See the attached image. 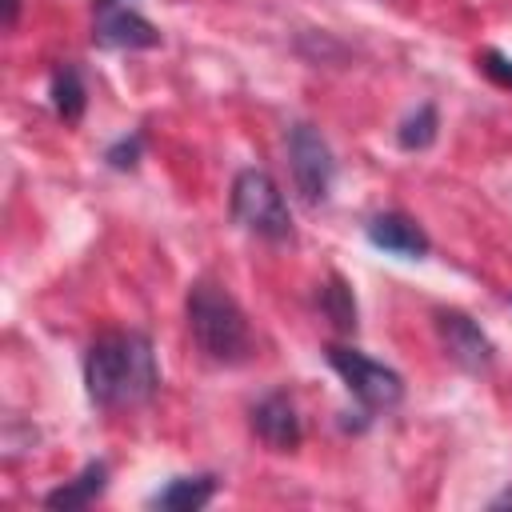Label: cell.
Masks as SVG:
<instances>
[{
    "mask_svg": "<svg viewBox=\"0 0 512 512\" xmlns=\"http://www.w3.org/2000/svg\"><path fill=\"white\" fill-rule=\"evenodd\" d=\"M96 4H100V8H112V4H120V0H96Z\"/></svg>",
    "mask_w": 512,
    "mask_h": 512,
    "instance_id": "obj_19",
    "label": "cell"
},
{
    "mask_svg": "<svg viewBox=\"0 0 512 512\" xmlns=\"http://www.w3.org/2000/svg\"><path fill=\"white\" fill-rule=\"evenodd\" d=\"M324 360L328 368L344 380V388L368 408V412H388L404 400V380L396 368L364 356L360 348H348V344H328L324 348Z\"/></svg>",
    "mask_w": 512,
    "mask_h": 512,
    "instance_id": "obj_4",
    "label": "cell"
},
{
    "mask_svg": "<svg viewBox=\"0 0 512 512\" xmlns=\"http://www.w3.org/2000/svg\"><path fill=\"white\" fill-rule=\"evenodd\" d=\"M92 40L100 48H156L160 44V32L140 12L112 4V8H100V20L92 28Z\"/></svg>",
    "mask_w": 512,
    "mask_h": 512,
    "instance_id": "obj_7",
    "label": "cell"
},
{
    "mask_svg": "<svg viewBox=\"0 0 512 512\" xmlns=\"http://www.w3.org/2000/svg\"><path fill=\"white\" fill-rule=\"evenodd\" d=\"M104 488H108V464H104V460H92V464H84L68 484L52 488V492L44 496V504H48V508H60V512L88 508V504H96V500L104 496Z\"/></svg>",
    "mask_w": 512,
    "mask_h": 512,
    "instance_id": "obj_10",
    "label": "cell"
},
{
    "mask_svg": "<svg viewBox=\"0 0 512 512\" xmlns=\"http://www.w3.org/2000/svg\"><path fill=\"white\" fill-rule=\"evenodd\" d=\"M232 220L260 240H292V212L264 168H244L232 180Z\"/></svg>",
    "mask_w": 512,
    "mask_h": 512,
    "instance_id": "obj_3",
    "label": "cell"
},
{
    "mask_svg": "<svg viewBox=\"0 0 512 512\" xmlns=\"http://www.w3.org/2000/svg\"><path fill=\"white\" fill-rule=\"evenodd\" d=\"M436 128H440L436 108H432V104H420L416 112H408V116L400 120V128H396V144H400L404 152H420V148H428V144L436 140Z\"/></svg>",
    "mask_w": 512,
    "mask_h": 512,
    "instance_id": "obj_13",
    "label": "cell"
},
{
    "mask_svg": "<svg viewBox=\"0 0 512 512\" xmlns=\"http://www.w3.org/2000/svg\"><path fill=\"white\" fill-rule=\"evenodd\" d=\"M288 172H292V184H296L304 204L316 208V204L328 200L332 180H336V160H332L328 140L312 124H292L288 128Z\"/></svg>",
    "mask_w": 512,
    "mask_h": 512,
    "instance_id": "obj_5",
    "label": "cell"
},
{
    "mask_svg": "<svg viewBox=\"0 0 512 512\" xmlns=\"http://www.w3.org/2000/svg\"><path fill=\"white\" fill-rule=\"evenodd\" d=\"M188 332L196 340V348L212 360V364H240L252 352V332H248V316L236 304V296L216 284V280H196L188 288Z\"/></svg>",
    "mask_w": 512,
    "mask_h": 512,
    "instance_id": "obj_2",
    "label": "cell"
},
{
    "mask_svg": "<svg viewBox=\"0 0 512 512\" xmlns=\"http://www.w3.org/2000/svg\"><path fill=\"white\" fill-rule=\"evenodd\" d=\"M16 8L20 0H4V24H16Z\"/></svg>",
    "mask_w": 512,
    "mask_h": 512,
    "instance_id": "obj_17",
    "label": "cell"
},
{
    "mask_svg": "<svg viewBox=\"0 0 512 512\" xmlns=\"http://www.w3.org/2000/svg\"><path fill=\"white\" fill-rule=\"evenodd\" d=\"M500 504H512V492H504L500 500H492V508H500Z\"/></svg>",
    "mask_w": 512,
    "mask_h": 512,
    "instance_id": "obj_18",
    "label": "cell"
},
{
    "mask_svg": "<svg viewBox=\"0 0 512 512\" xmlns=\"http://www.w3.org/2000/svg\"><path fill=\"white\" fill-rule=\"evenodd\" d=\"M436 328L440 340L448 348V356L464 368V372H488L492 368V340L480 332V324L464 312H436Z\"/></svg>",
    "mask_w": 512,
    "mask_h": 512,
    "instance_id": "obj_6",
    "label": "cell"
},
{
    "mask_svg": "<svg viewBox=\"0 0 512 512\" xmlns=\"http://www.w3.org/2000/svg\"><path fill=\"white\" fill-rule=\"evenodd\" d=\"M52 108H56V116L60 120H68V124H76L80 116H84V104H88V92H84V80H80V72L72 68V64H60L56 72H52Z\"/></svg>",
    "mask_w": 512,
    "mask_h": 512,
    "instance_id": "obj_12",
    "label": "cell"
},
{
    "mask_svg": "<svg viewBox=\"0 0 512 512\" xmlns=\"http://www.w3.org/2000/svg\"><path fill=\"white\" fill-rule=\"evenodd\" d=\"M480 68H484V76H488V80H496L500 88H512V56H504V52L488 48V52L480 56Z\"/></svg>",
    "mask_w": 512,
    "mask_h": 512,
    "instance_id": "obj_15",
    "label": "cell"
},
{
    "mask_svg": "<svg viewBox=\"0 0 512 512\" xmlns=\"http://www.w3.org/2000/svg\"><path fill=\"white\" fill-rule=\"evenodd\" d=\"M84 388H88V400L104 412L152 400V392L160 388L152 340L144 332L100 336L84 356Z\"/></svg>",
    "mask_w": 512,
    "mask_h": 512,
    "instance_id": "obj_1",
    "label": "cell"
},
{
    "mask_svg": "<svg viewBox=\"0 0 512 512\" xmlns=\"http://www.w3.org/2000/svg\"><path fill=\"white\" fill-rule=\"evenodd\" d=\"M320 308H324V316H328L340 332H352V328H356V300H352V288H348L340 276H332L328 288H320Z\"/></svg>",
    "mask_w": 512,
    "mask_h": 512,
    "instance_id": "obj_14",
    "label": "cell"
},
{
    "mask_svg": "<svg viewBox=\"0 0 512 512\" xmlns=\"http://www.w3.org/2000/svg\"><path fill=\"white\" fill-rule=\"evenodd\" d=\"M212 496H216V476H212V472L176 476V480H168V488H160V492L152 496V508H164V512H196V508H204Z\"/></svg>",
    "mask_w": 512,
    "mask_h": 512,
    "instance_id": "obj_11",
    "label": "cell"
},
{
    "mask_svg": "<svg viewBox=\"0 0 512 512\" xmlns=\"http://www.w3.org/2000/svg\"><path fill=\"white\" fill-rule=\"evenodd\" d=\"M104 160H108L112 168H120V172L136 168V160H140V136H124V140H116V144L108 148Z\"/></svg>",
    "mask_w": 512,
    "mask_h": 512,
    "instance_id": "obj_16",
    "label": "cell"
},
{
    "mask_svg": "<svg viewBox=\"0 0 512 512\" xmlns=\"http://www.w3.org/2000/svg\"><path fill=\"white\" fill-rule=\"evenodd\" d=\"M368 240L376 248L392 252V256H404V260H424L428 248H432L428 232L412 216H404V212H380V216H372L368 220Z\"/></svg>",
    "mask_w": 512,
    "mask_h": 512,
    "instance_id": "obj_8",
    "label": "cell"
},
{
    "mask_svg": "<svg viewBox=\"0 0 512 512\" xmlns=\"http://www.w3.org/2000/svg\"><path fill=\"white\" fill-rule=\"evenodd\" d=\"M252 432L276 448V452H292L300 444V416L288 400V392H268L256 408H252Z\"/></svg>",
    "mask_w": 512,
    "mask_h": 512,
    "instance_id": "obj_9",
    "label": "cell"
}]
</instances>
